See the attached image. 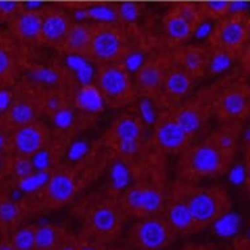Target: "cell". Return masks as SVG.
Returning <instances> with one entry per match:
<instances>
[{
    "label": "cell",
    "instance_id": "1",
    "mask_svg": "<svg viewBox=\"0 0 250 250\" xmlns=\"http://www.w3.org/2000/svg\"><path fill=\"white\" fill-rule=\"evenodd\" d=\"M110 160V153L101 140L80 161L61 164L53 169L47 184L33 197L47 208L67 205L109 168Z\"/></svg>",
    "mask_w": 250,
    "mask_h": 250
},
{
    "label": "cell",
    "instance_id": "2",
    "mask_svg": "<svg viewBox=\"0 0 250 250\" xmlns=\"http://www.w3.org/2000/svg\"><path fill=\"white\" fill-rule=\"evenodd\" d=\"M167 156L149 146L140 155L135 180L121 195L123 209L139 216H153L167 205Z\"/></svg>",
    "mask_w": 250,
    "mask_h": 250
},
{
    "label": "cell",
    "instance_id": "3",
    "mask_svg": "<svg viewBox=\"0 0 250 250\" xmlns=\"http://www.w3.org/2000/svg\"><path fill=\"white\" fill-rule=\"evenodd\" d=\"M233 156V152L223 149L207 136L181 153L176 165L177 180L195 184L199 180L223 176L229 170Z\"/></svg>",
    "mask_w": 250,
    "mask_h": 250
},
{
    "label": "cell",
    "instance_id": "4",
    "mask_svg": "<svg viewBox=\"0 0 250 250\" xmlns=\"http://www.w3.org/2000/svg\"><path fill=\"white\" fill-rule=\"evenodd\" d=\"M146 126L136 109L125 111L111 121L103 138L104 146L111 157H138L148 146Z\"/></svg>",
    "mask_w": 250,
    "mask_h": 250
},
{
    "label": "cell",
    "instance_id": "5",
    "mask_svg": "<svg viewBox=\"0 0 250 250\" xmlns=\"http://www.w3.org/2000/svg\"><path fill=\"white\" fill-rule=\"evenodd\" d=\"M122 209L121 201L110 194H90L80 205V212L89 233L101 240H109L119 233Z\"/></svg>",
    "mask_w": 250,
    "mask_h": 250
},
{
    "label": "cell",
    "instance_id": "6",
    "mask_svg": "<svg viewBox=\"0 0 250 250\" xmlns=\"http://www.w3.org/2000/svg\"><path fill=\"white\" fill-rule=\"evenodd\" d=\"M132 49L128 26L119 22H92V41L88 58L99 64L122 62Z\"/></svg>",
    "mask_w": 250,
    "mask_h": 250
},
{
    "label": "cell",
    "instance_id": "7",
    "mask_svg": "<svg viewBox=\"0 0 250 250\" xmlns=\"http://www.w3.org/2000/svg\"><path fill=\"white\" fill-rule=\"evenodd\" d=\"M95 84L101 90L107 106L113 109L128 106L138 97L131 72L122 62L99 64L96 70Z\"/></svg>",
    "mask_w": 250,
    "mask_h": 250
},
{
    "label": "cell",
    "instance_id": "8",
    "mask_svg": "<svg viewBox=\"0 0 250 250\" xmlns=\"http://www.w3.org/2000/svg\"><path fill=\"white\" fill-rule=\"evenodd\" d=\"M42 114L41 86H37L20 78L13 85L11 106L0 119V128L11 132L16 128L40 119Z\"/></svg>",
    "mask_w": 250,
    "mask_h": 250
},
{
    "label": "cell",
    "instance_id": "9",
    "mask_svg": "<svg viewBox=\"0 0 250 250\" xmlns=\"http://www.w3.org/2000/svg\"><path fill=\"white\" fill-rule=\"evenodd\" d=\"M182 189L198 228L215 222L228 209L229 198L220 186H195L182 181Z\"/></svg>",
    "mask_w": 250,
    "mask_h": 250
},
{
    "label": "cell",
    "instance_id": "10",
    "mask_svg": "<svg viewBox=\"0 0 250 250\" xmlns=\"http://www.w3.org/2000/svg\"><path fill=\"white\" fill-rule=\"evenodd\" d=\"M250 40V15L230 13L217 21L208 37V47L240 58Z\"/></svg>",
    "mask_w": 250,
    "mask_h": 250
},
{
    "label": "cell",
    "instance_id": "11",
    "mask_svg": "<svg viewBox=\"0 0 250 250\" xmlns=\"http://www.w3.org/2000/svg\"><path fill=\"white\" fill-rule=\"evenodd\" d=\"M203 21L199 3L180 1L169 8L163 17V30L172 49L189 41Z\"/></svg>",
    "mask_w": 250,
    "mask_h": 250
},
{
    "label": "cell",
    "instance_id": "12",
    "mask_svg": "<svg viewBox=\"0 0 250 250\" xmlns=\"http://www.w3.org/2000/svg\"><path fill=\"white\" fill-rule=\"evenodd\" d=\"M216 96V86L201 90L199 93L189 96L181 104L168 109L180 126L191 138L199 135L207 126L211 114H213V100Z\"/></svg>",
    "mask_w": 250,
    "mask_h": 250
},
{
    "label": "cell",
    "instance_id": "13",
    "mask_svg": "<svg viewBox=\"0 0 250 250\" xmlns=\"http://www.w3.org/2000/svg\"><path fill=\"white\" fill-rule=\"evenodd\" d=\"M193 138L181 127L169 110H160L148 143L161 155L180 156L191 146Z\"/></svg>",
    "mask_w": 250,
    "mask_h": 250
},
{
    "label": "cell",
    "instance_id": "14",
    "mask_svg": "<svg viewBox=\"0 0 250 250\" xmlns=\"http://www.w3.org/2000/svg\"><path fill=\"white\" fill-rule=\"evenodd\" d=\"M213 114L222 122H241L250 114V85L234 82L217 89L213 100Z\"/></svg>",
    "mask_w": 250,
    "mask_h": 250
},
{
    "label": "cell",
    "instance_id": "15",
    "mask_svg": "<svg viewBox=\"0 0 250 250\" xmlns=\"http://www.w3.org/2000/svg\"><path fill=\"white\" fill-rule=\"evenodd\" d=\"M173 64L170 50L155 51L146 58L138 72L135 74V86L138 96L148 97L155 101L161 89V85Z\"/></svg>",
    "mask_w": 250,
    "mask_h": 250
},
{
    "label": "cell",
    "instance_id": "16",
    "mask_svg": "<svg viewBox=\"0 0 250 250\" xmlns=\"http://www.w3.org/2000/svg\"><path fill=\"white\" fill-rule=\"evenodd\" d=\"M194 85L195 79L173 62L161 85L160 92L155 99L156 106L159 110L172 109L191 96Z\"/></svg>",
    "mask_w": 250,
    "mask_h": 250
},
{
    "label": "cell",
    "instance_id": "17",
    "mask_svg": "<svg viewBox=\"0 0 250 250\" xmlns=\"http://www.w3.org/2000/svg\"><path fill=\"white\" fill-rule=\"evenodd\" d=\"M51 130L42 121L37 119L32 123L9 132L8 151L7 153H16L32 157L40 149L45 147L51 138Z\"/></svg>",
    "mask_w": 250,
    "mask_h": 250
},
{
    "label": "cell",
    "instance_id": "18",
    "mask_svg": "<svg viewBox=\"0 0 250 250\" xmlns=\"http://www.w3.org/2000/svg\"><path fill=\"white\" fill-rule=\"evenodd\" d=\"M173 230L168 220L148 216L132 228V241L143 250H160L170 244Z\"/></svg>",
    "mask_w": 250,
    "mask_h": 250
},
{
    "label": "cell",
    "instance_id": "19",
    "mask_svg": "<svg viewBox=\"0 0 250 250\" xmlns=\"http://www.w3.org/2000/svg\"><path fill=\"white\" fill-rule=\"evenodd\" d=\"M25 80L41 88H57V86H70L76 88L78 84L74 74L64 64L57 63H34L28 64L24 68Z\"/></svg>",
    "mask_w": 250,
    "mask_h": 250
},
{
    "label": "cell",
    "instance_id": "20",
    "mask_svg": "<svg viewBox=\"0 0 250 250\" xmlns=\"http://www.w3.org/2000/svg\"><path fill=\"white\" fill-rule=\"evenodd\" d=\"M28 50L11 37L0 45V86H13L28 64Z\"/></svg>",
    "mask_w": 250,
    "mask_h": 250
},
{
    "label": "cell",
    "instance_id": "21",
    "mask_svg": "<svg viewBox=\"0 0 250 250\" xmlns=\"http://www.w3.org/2000/svg\"><path fill=\"white\" fill-rule=\"evenodd\" d=\"M8 32L15 41L26 49L42 45V9L30 11L22 4V9L8 24Z\"/></svg>",
    "mask_w": 250,
    "mask_h": 250
},
{
    "label": "cell",
    "instance_id": "22",
    "mask_svg": "<svg viewBox=\"0 0 250 250\" xmlns=\"http://www.w3.org/2000/svg\"><path fill=\"white\" fill-rule=\"evenodd\" d=\"M74 21L59 5H45L42 8V45L59 49Z\"/></svg>",
    "mask_w": 250,
    "mask_h": 250
},
{
    "label": "cell",
    "instance_id": "23",
    "mask_svg": "<svg viewBox=\"0 0 250 250\" xmlns=\"http://www.w3.org/2000/svg\"><path fill=\"white\" fill-rule=\"evenodd\" d=\"M173 62L195 80L208 72L209 47L195 43H184L170 50Z\"/></svg>",
    "mask_w": 250,
    "mask_h": 250
},
{
    "label": "cell",
    "instance_id": "24",
    "mask_svg": "<svg viewBox=\"0 0 250 250\" xmlns=\"http://www.w3.org/2000/svg\"><path fill=\"white\" fill-rule=\"evenodd\" d=\"M78 134L75 132H51V138L42 149L32 156L36 170H53L62 164V159L67 155L71 142Z\"/></svg>",
    "mask_w": 250,
    "mask_h": 250
},
{
    "label": "cell",
    "instance_id": "25",
    "mask_svg": "<svg viewBox=\"0 0 250 250\" xmlns=\"http://www.w3.org/2000/svg\"><path fill=\"white\" fill-rule=\"evenodd\" d=\"M140 155L134 159L126 157H111L109 164L110 189L114 193H123L134 182L138 168H139Z\"/></svg>",
    "mask_w": 250,
    "mask_h": 250
},
{
    "label": "cell",
    "instance_id": "26",
    "mask_svg": "<svg viewBox=\"0 0 250 250\" xmlns=\"http://www.w3.org/2000/svg\"><path fill=\"white\" fill-rule=\"evenodd\" d=\"M92 41V22L84 21H75L71 25L68 33L64 37L58 51L63 55L79 54L88 57Z\"/></svg>",
    "mask_w": 250,
    "mask_h": 250
},
{
    "label": "cell",
    "instance_id": "27",
    "mask_svg": "<svg viewBox=\"0 0 250 250\" xmlns=\"http://www.w3.org/2000/svg\"><path fill=\"white\" fill-rule=\"evenodd\" d=\"M72 105L79 111L86 113V114L97 115L105 109L106 103L104 100V96L99 86L95 83L86 84V85H79L74 92Z\"/></svg>",
    "mask_w": 250,
    "mask_h": 250
},
{
    "label": "cell",
    "instance_id": "28",
    "mask_svg": "<svg viewBox=\"0 0 250 250\" xmlns=\"http://www.w3.org/2000/svg\"><path fill=\"white\" fill-rule=\"evenodd\" d=\"M75 89L76 88H70V86L41 88L42 114L51 117L62 107L72 105Z\"/></svg>",
    "mask_w": 250,
    "mask_h": 250
},
{
    "label": "cell",
    "instance_id": "29",
    "mask_svg": "<svg viewBox=\"0 0 250 250\" xmlns=\"http://www.w3.org/2000/svg\"><path fill=\"white\" fill-rule=\"evenodd\" d=\"M240 135H241V122H223V126L217 127L208 136L219 147L234 153Z\"/></svg>",
    "mask_w": 250,
    "mask_h": 250
},
{
    "label": "cell",
    "instance_id": "30",
    "mask_svg": "<svg viewBox=\"0 0 250 250\" xmlns=\"http://www.w3.org/2000/svg\"><path fill=\"white\" fill-rule=\"evenodd\" d=\"M34 169L32 157L22 155H16V153H7L5 155V169L4 177L15 182V181L24 178L33 173Z\"/></svg>",
    "mask_w": 250,
    "mask_h": 250
},
{
    "label": "cell",
    "instance_id": "31",
    "mask_svg": "<svg viewBox=\"0 0 250 250\" xmlns=\"http://www.w3.org/2000/svg\"><path fill=\"white\" fill-rule=\"evenodd\" d=\"M86 20L92 22H119L117 4L110 3H93L84 4Z\"/></svg>",
    "mask_w": 250,
    "mask_h": 250
},
{
    "label": "cell",
    "instance_id": "32",
    "mask_svg": "<svg viewBox=\"0 0 250 250\" xmlns=\"http://www.w3.org/2000/svg\"><path fill=\"white\" fill-rule=\"evenodd\" d=\"M50 176H51V170H34L29 176L15 181V186L22 194L34 195L40 190L43 189V186L47 184Z\"/></svg>",
    "mask_w": 250,
    "mask_h": 250
},
{
    "label": "cell",
    "instance_id": "33",
    "mask_svg": "<svg viewBox=\"0 0 250 250\" xmlns=\"http://www.w3.org/2000/svg\"><path fill=\"white\" fill-rule=\"evenodd\" d=\"M22 207L20 201H15L9 193L0 191V226L9 227L20 219Z\"/></svg>",
    "mask_w": 250,
    "mask_h": 250
},
{
    "label": "cell",
    "instance_id": "34",
    "mask_svg": "<svg viewBox=\"0 0 250 250\" xmlns=\"http://www.w3.org/2000/svg\"><path fill=\"white\" fill-rule=\"evenodd\" d=\"M59 242V232L55 227L43 222L36 229V246L37 250H51Z\"/></svg>",
    "mask_w": 250,
    "mask_h": 250
},
{
    "label": "cell",
    "instance_id": "35",
    "mask_svg": "<svg viewBox=\"0 0 250 250\" xmlns=\"http://www.w3.org/2000/svg\"><path fill=\"white\" fill-rule=\"evenodd\" d=\"M241 226V217L234 212H226L213 222V229L220 237H230L238 232Z\"/></svg>",
    "mask_w": 250,
    "mask_h": 250
},
{
    "label": "cell",
    "instance_id": "36",
    "mask_svg": "<svg viewBox=\"0 0 250 250\" xmlns=\"http://www.w3.org/2000/svg\"><path fill=\"white\" fill-rule=\"evenodd\" d=\"M206 20L220 21L229 15L230 0H205L199 3Z\"/></svg>",
    "mask_w": 250,
    "mask_h": 250
},
{
    "label": "cell",
    "instance_id": "37",
    "mask_svg": "<svg viewBox=\"0 0 250 250\" xmlns=\"http://www.w3.org/2000/svg\"><path fill=\"white\" fill-rule=\"evenodd\" d=\"M117 11H118L119 24L128 26V25L135 24L138 19L140 17L142 8L135 1H123L117 4Z\"/></svg>",
    "mask_w": 250,
    "mask_h": 250
},
{
    "label": "cell",
    "instance_id": "38",
    "mask_svg": "<svg viewBox=\"0 0 250 250\" xmlns=\"http://www.w3.org/2000/svg\"><path fill=\"white\" fill-rule=\"evenodd\" d=\"M234 58L230 57L228 53L215 50L209 47V67L208 72L212 74H223L230 67V63Z\"/></svg>",
    "mask_w": 250,
    "mask_h": 250
},
{
    "label": "cell",
    "instance_id": "39",
    "mask_svg": "<svg viewBox=\"0 0 250 250\" xmlns=\"http://www.w3.org/2000/svg\"><path fill=\"white\" fill-rule=\"evenodd\" d=\"M12 244L17 250H33L36 246V229L24 227L13 234Z\"/></svg>",
    "mask_w": 250,
    "mask_h": 250
},
{
    "label": "cell",
    "instance_id": "40",
    "mask_svg": "<svg viewBox=\"0 0 250 250\" xmlns=\"http://www.w3.org/2000/svg\"><path fill=\"white\" fill-rule=\"evenodd\" d=\"M136 110H138V113H139L146 125H148V126H153L155 125L157 115H159V111H157V106H156L153 100L148 99V97H142V100L138 104V109Z\"/></svg>",
    "mask_w": 250,
    "mask_h": 250
},
{
    "label": "cell",
    "instance_id": "41",
    "mask_svg": "<svg viewBox=\"0 0 250 250\" xmlns=\"http://www.w3.org/2000/svg\"><path fill=\"white\" fill-rule=\"evenodd\" d=\"M92 148H93V146H90V144L88 143V142H85V140L74 139L71 142L70 147H68V151H67V160H68V163L80 161L92 151Z\"/></svg>",
    "mask_w": 250,
    "mask_h": 250
},
{
    "label": "cell",
    "instance_id": "42",
    "mask_svg": "<svg viewBox=\"0 0 250 250\" xmlns=\"http://www.w3.org/2000/svg\"><path fill=\"white\" fill-rule=\"evenodd\" d=\"M22 9V3L17 0H0V24L8 25Z\"/></svg>",
    "mask_w": 250,
    "mask_h": 250
},
{
    "label": "cell",
    "instance_id": "43",
    "mask_svg": "<svg viewBox=\"0 0 250 250\" xmlns=\"http://www.w3.org/2000/svg\"><path fill=\"white\" fill-rule=\"evenodd\" d=\"M146 58L147 57L144 55V51L132 47V49L126 54V57L123 58L122 63L131 74L132 72H135L136 74L138 70H139L140 67H142V64L144 63V61H146Z\"/></svg>",
    "mask_w": 250,
    "mask_h": 250
},
{
    "label": "cell",
    "instance_id": "44",
    "mask_svg": "<svg viewBox=\"0 0 250 250\" xmlns=\"http://www.w3.org/2000/svg\"><path fill=\"white\" fill-rule=\"evenodd\" d=\"M13 99V86H0V119L7 113Z\"/></svg>",
    "mask_w": 250,
    "mask_h": 250
},
{
    "label": "cell",
    "instance_id": "45",
    "mask_svg": "<svg viewBox=\"0 0 250 250\" xmlns=\"http://www.w3.org/2000/svg\"><path fill=\"white\" fill-rule=\"evenodd\" d=\"M228 177H229V181L233 185L244 184L248 180V169H246V165L238 164L236 167H233V168H229V170H228Z\"/></svg>",
    "mask_w": 250,
    "mask_h": 250
},
{
    "label": "cell",
    "instance_id": "46",
    "mask_svg": "<svg viewBox=\"0 0 250 250\" xmlns=\"http://www.w3.org/2000/svg\"><path fill=\"white\" fill-rule=\"evenodd\" d=\"M240 59H241V66L244 68L246 74L250 75V40L249 42L246 43L245 49L240 55Z\"/></svg>",
    "mask_w": 250,
    "mask_h": 250
},
{
    "label": "cell",
    "instance_id": "47",
    "mask_svg": "<svg viewBox=\"0 0 250 250\" xmlns=\"http://www.w3.org/2000/svg\"><path fill=\"white\" fill-rule=\"evenodd\" d=\"M249 4L246 1H230L229 15L230 13H248Z\"/></svg>",
    "mask_w": 250,
    "mask_h": 250
},
{
    "label": "cell",
    "instance_id": "48",
    "mask_svg": "<svg viewBox=\"0 0 250 250\" xmlns=\"http://www.w3.org/2000/svg\"><path fill=\"white\" fill-rule=\"evenodd\" d=\"M79 248H80V246H78L76 244H74V242H68V244H63V245H61V248L58 250H79Z\"/></svg>",
    "mask_w": 250,
    "mask_h": 250
},
{
    "label": "cell",
    "instance_id": "49",
    "mask_svg": "<svg viewBox=\"0 0 250 250\" xmlns=\"http://www.w3.org/2000/svg\"><path fill=\"white\" fill-rule=\"evenodd\" d=\"M9 37H11V34H9L8 30H4V29L0 28V45L7 41Z\"/></svg>",
    "mask_w": 250,
    "mask_h": 250
},
{
    "label": "cell",
    "instance_id": "50",
    "mask_svg": "<svg viewBox=\"0 0 250 250\" xmlns=\"http://www.w3.org/2000/svg\"><path fill=\"white\" fill-rule=\"evenodd\" d=\"M246 169H248V176L250 180V143L248 144V153H246Z\"/></svg>",
    "mask_w": 250,
    "mask_h": 250
},
{
    "label": "cell",
    "instance_id": "51",
    "mask_svg": "<svg viewBox=\"0 0 250 250\" xmlns=\"http://www.w3.org/2000/svg\"><path fill=\"white\" fill-rule=\"evenodd\" d=\"M0 250H17L13 244H8V242H1L0 244Z\"/></svg>",
    "mask_w": 250,
    "mask_h": 250
},
{
    "label": "cell",
    "instance_id": "52",
    "mask_svg": "<svg viewBox=\"0 0 250 250\" xmlns=\"http://www.w3.org/2000/svg\"><path fill=\"white\" fill-rule=\"evenodd\" d=\"M79 250H99V249L93 245H82L80 248H79Z\"/></svg>",
    "mask_w": 250,
    "mask_h": 250
},
{
    "label": "cell",
    "instance_id": "53",
    "mask_svg": "<svg viewBox=\"0 0 250 250\" xmlns=\"http://www.w3.org/2000/svg\"><path fill=\"white\" fill-rule=\"evenodd\" d=\"M1 180H4V178H3V177H0V182H1Z\"/></svg>",
    "mask_w": 250,
    "mask_h": 250
},
{
    "label": "cell",
    "instance_id": "54",
    "mask_svg": "<svg viewBox=\"0 0 250 250\" xmlns=\"http://www.w3.org/2000/svg\"><path fill=\"white\" fill-rule=\"evenodd\" d=\"M249 238H250V232H249Z\"/></svg>",
    "mask_w": 250,
    "mask_h": 250
}]
</instances>
